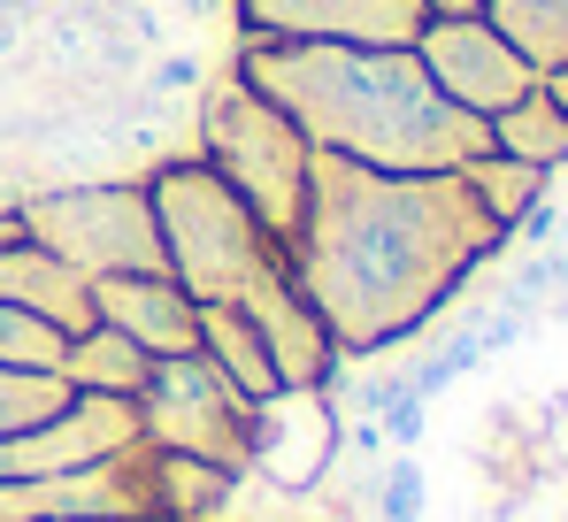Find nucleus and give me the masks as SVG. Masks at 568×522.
<instances>
[{
	"mask_svg": "<svg viewBox=\"0 0 568 522\" xmlns=\"http://www.w3.org/2000/svg\"><path fill=\"white\" fill-rule=\"evenodd\" d=\"M484 23H491L538 78H554L568 62V0H491Z\"/></svg>",
	"mask_w": 568,
	"mask_h": 522,
	"instance_id": "f3484780",
	"label": "nucleus"
},
{
	"mask_svg": "<svg viewBox=\"0 0 568 522\" xmlns=\"http://www.w3.org/2000/svg\"><path fill=\"white\" fill-rule=\"evenodd\" d=\"M200 353L215 361V377L246 400V408H277L284 384L277 369H270V347L254 339V323L239 315V300H223V308H200Z\"/></svg>",
	"mask_w": 568,
	"mask_h": 522,
	"instance_id": "ddd939ff",
	"label": "nucleus"
},
{
	"mask_svg": "<svg viewBox=\"0 0 568 522\" xmlns=\"http://www.w3.org/2000/svg\"><path fill=\"white\" fill-rule=\"evenodd\" d=\"M239 39L277 47H415L423 0H231Z\"/></svg>",
	"mask_w": 568,
	"mask_h": 522,
	"instance_id": "0eeeda50",
	"label": "nucleus"
},
{
	"mask_svg": "<svg viewBox=\"0 0 568 522\" xmlns=\"http://www.w3.org/2000/svg\"><path fill=\"white\" fill-rule=\"evenodd\" d=\"M139 400H108V392H70L62 415L31 423V431L0 438V484H31V476H70L85 461H108L123 445H139Z\"/></svg>",
	"mask_w": 568,
	"mask_h": 522,
	"instance_id": "1a4fd4ad",
	"label": "nucleus"
},
{
	"mask_svg": "<svg viewBox=\"0 0 568 522\" xmlns=\"http://www.w3.org/2000/svg\"><path fill=\"white\" fill-rule=\"evenodd\" d=\"M231 469L192 461V453H154V515L170 522H215V508L231 500Z\"/></svg>",
	"mask_w": 568,
	"mask_h": 522,
	"instance_id": "a211bd4d",
	"label": "nucleus"
},
{
	"mask_svg": "<svg viewBox=\"0 0 568 522\" xmlns=\"http://www.w3.org/2000/svg\"><path fill=\"white\" fill-rule=\"evenodd\" d=\"M8 47H16V23H8V8H0V54H8Z\"/></svg>",
	"mask_w": 568,
	"mask_h": 522,
	"instance_id": "bb28decb",
	"label": "nucleus"
},
{
	"mask_svg": "<svg viewBox=\"0 0 568 522\" xmlns=\"http://www.w3.org/2000/svg\"><path fill=\"white\" fill-rule=\"evenodd\" d=\"M200 162L262 215V231H270L277 247L300 231L315 147L300 139V123H292L284 108H270L262 92H246L239 78H223V86L200 100Z\"/></svg>",
	"mask_w": 568,
	"mask_h": 522,
	"instance_id": "20e7f679",
	"label": "nucleus"
},
{
	"mask_svg": "<svg viewBox=\"0 0 568 522\" xmlns=\"http://www.w3.org/2000/svg\"><path fill=\"white\" fill-rule=\"evenodd\" d=\"M499 247L507 231L476 208L454 170L392 177L315 154L300 231L284 239V269L307 292V308L331 323L338 353L354 361L415 339Z\"/></svg>",
	"mask_w": 568,
	"mask_h": 522,
	"instance_id": "f257e3e1",
	"label": "nucleus"
},
{
	"mask_svg": "<svg viewBox=\"0 0 568 522\" xmlns=\"http://www.w3.org/2000/svg\"><path fill=\"white\" fill-rule=\"evenodd\" d=\"M415 62L430 70V86L446 92L462 116L491 123L499 108H515L523 92H538V70L484 23V16H462V23H423L415 39Z\"/></svg>",
	"mask_w": 568,
	"mask_h": 522,
	"instance_id": "6e6552de",
	"label": "nucleus"
},
{
	"mask_svg": "<svg viewBox=\"0 0 568 522\" xmlns=\"http://www.w3.org/2000/svg\"><path fill=\"white\" fill-rule=\"evenodd\" d=\"M423 508H430V476H423L415 453H399V461L377 476V515L384 522H423Z\"/></svg>",
	"mask_w": 568,
	"mask_h": 522,
	"instance_id": "412c9836",
	"label": "nucleus"
},
{
	"mask_svg": "<svg viewBox=\"0 0 568 522\" xmlns=\"http://www.w3.org/2000/svg\"><path fill=\"white\" fill-rule=\"evenodd\" d=\"M154 86L162 92H192L200 86V62H192V54H162V62H154Z\"/></svg>",
	"mask_w": 568,
	"mask_h": 522,
	"instance_id": "5701e85b",
	"label": "nucleus"
},
{
	"mask_svg": "<svg viewBox=\"0 0 568 522\" xmlns=\"http://www.w3.org/2000/svg\"><path fill=\"white\" fill-rule=\"evenodd\" d=\"M146 369H154V353H139L123 331H78L70 347H62V384L70 392H108V400H139L146 392Z\"/></svg>",
	"mask_w": 568,
	"mask_h": 522,
	"instance_id": "4468645a",
	"label": "nucleus"
},
{
	"mask_svg": "<svg viewBox=\"0 0 568 522\" xmlns=\"http://www.w3.org/2000/svg\"><path fill=\"white\" fill-rule=\"evenodd\" d=\"M538 86H546V92H554V100H561V108H568V62H561V70H554V78H538Z\"/></svg>",
	"mask_w": 568,
	"mask_h": 522,
	"instance_id": "a878e982",
	"label": "nucleus"
},
{
	"mask_svg": "<svg viewBox=\"0 0 568 522\" xmlns=\"http://www.w3.org/2000/svg\"><path fill=\"white\" fill-rule=\"evenodd\" d=\"M70 408V384L62 377H23V369H0V438L8 431H31L47 415Z\"/></svg>",
	"mask_w": 568,
	"mask_h": 522,
	"instance_id": "aec40b11",
	"label": "nucleus"
},
{
	"mask_svg": "<svg viewBox=\"0 0 568 522\" xmlns=\"http://www.w3.org/2000/svg\"><path fill=\"white\" fill-rule=\"evenodd\" d=\"M231 78L262 92L300 123L315 154L362 162L392 177H446L491 147V131L462 116L415 47H277V39H239Z\"/></svg>",
	"mask_w": 568,
	"mask_h": 522,
	"instance_id": "f03ea898",
	"label": "nucleus"
},
{
	"mask_svg": "<svg viewBox=\"0 0 568 522\" xmlns=\"http://www.w3.org/2000/svg\"><path fill=\"white\" fill-rule=\"evenodd\" d=\"M454 177L469 184V200L499 223V231H507V239H515V223H523V215L546 200V184H554L546 170H530V162H515V154H491V147H484L476 162H462Z\"/></svg>",
	"mask_w": 568,
	"mask_h": 522,
	"instance_id": "dca6fc26",
	"label": "nucleus"
},
{
	"mask_svg": "<svg viewBox=\"0 0 568 522\" xmlns=\"http://www.w3.org/2000/svg\"><path fill=\"white\" fill-rule=\"evenodd\" d=\"M0 300L47 315L62 339L93 331V284H85L70 261H54L39 239H0Z\"/></svg>",
	"mask_w": 568,
	"mask_h": 522,
	"instance_id": "f8f14e48",
	"label": "nucleus"
},
{
	"mask_svg": "<svg viewBox=\"0 0 568 522\" xmlns=\"http://www.w3.org/2000/svg\"><path fill=\"white\" fill-rule=\"evenodd\" d=\"M62 331L31 308H8L0 300V369H23V377H62Z\"/></svg>",
	"mask_w": 568,
	"mask_h": 522,
	"instance_id": "6ab92c4d",
	"label": "nucleus"
},
{
	"mask_svg": "<svg viewBox=\"0 0 568 522\" xmlns=\"http://www.w3.org/2000/svg\"><path fill=\"white\" fill-rule=\"evenodd\" d=\"M377 445H384V423H377V415H362V423H354V453H377Z\"/></svg>",
	"mask_w": 568,
	"mask_h": 522,
	"instance_id": "393cba45",
	"label": "nucleus"
},
{
	"mask_svg": "<svg viewBox=\"0 0 568 522\" xmlns=\"http://www.w3.org/2000/svg\"><path fill=\"white\" fill-rule=\"evenodd\" d=\"M491 0H423V16L430 23H462V16H484Z\"/></svg>",
	"mask_w": 568,
	"mask_h": 522,
	"instance_id": "b1692460",
	"label": "nucleus"
},
{
	"mask_svg": "<svg viewBox=\"0 0 568 522\" xmlns=\"http://www.w3.org/2000/svg\"><path fill=\"white\" fill-rule=\"evenodd\" d=\"M93 323L123 331L139 353L170 361V353H200V300L170 269L154 277H100L93 284Z\"/></svg>",
	"mask_w": 568,
	"mask_h": 522,
	"instance_id": "9b49d317",
	"label": "nucleus"
},
{
	"mask_svg": "<svg viewBox=\"0 0 568 522\" xmlns=\"http://www.w3.org/2000/svg\"><path fill=\"white\" fill-rule=\"evenodd\" d=\"M377 423H384V445L415 453V445H423V431H430V400H423V392H399V400L384 408Z\"/></svg>",
	"mask_w": 568,
	"mask_h": 522,
	"instance_id": "4be33fe9",
	"label": "nucleus"
},
{
	"mask_svg": "<svg viewBox=\"0 0 568 522\" xmlns=\"http://www.w3.org/2000/svg\"><path fill=\"white\" fill-rule=\"evenodd\" d=\"M239 315L254 323V339L270 347V369H277L284 392H315V384H331L338 377V339H331V323L307 308V292L292 284V269H270V277H254L246 292H239Z\"/></svg>",
	"mask_w": 568,
	"mask_h": 522,
	"instance_id": "9d476101",
	"label": "nucleus"
},
{
	"mask_svg": "<svg viewBox=\"0 0 568 522\" xmlns=\"http://www.w3.org/2000/svg\"><path fill=\"white\" fill-rule=\"evenodd\" d=\"M246 423H254V408L215 377L207 353H170V361L146 369L139 431H146L154 453H192V461H215V469L246 476V469H254V453H246Z\"/></svg>",
	"mask_w": 568,
	"mask_h": 522,
	"instance_id": "423d86ee",
	"label": "nucleus"
},
{
	"mask_svg": "<svg viewBox=\"0 0 568 522\" xmlns=\"http://www.w3.org/2000/svg\"><path fill=\"white\" fill-rule=\"evenodd\" d=\"M491 154H515V162H530V170H568V108L554 100V92H523L515 108H499L491 123Z\"/></svg>",
	"mask_w": 568,
	"mask_h": 522,
	"instance_id": "2eb2a0df",
	"label": "nucleus"
},
{
	"mask_svg": "<svg viewBox=\"0 0 568 522\" xmlns=\"http://www.w3.org/2000/svg\"><path fill=\"white\" fill-rule=\"evenodd\" d=\"M16 215H23V239H39L54 261H70L85 284L170 269V261H162V231H154L146 184H115V177L47 184V192H23Z\"/></svg>",
	"mask_w": 568,
	"mask_h": 522,
	"instance_id": "39448f33",
	"label": "nucleus"
},
{
	"mask_svg": "<svg viewBox=\"0 0 568 522\" xmlns=\"http://www.w3.org/2000/svg\"><path fill=\"white\" fill-rule=\"evenodd\" d=\"M146 200H154L162 261H170V277L185 284L200 308H223V300H239L254 277L284 269V247L262 231V215L207 170L200 154L162 162V170L146 177Z\"/></svg>",
	"mask_w": 568,
	"mask_h": 522,
	"instance_id": "7ed1b4c3",
	"label": "nucleus"
}]
</instances>
